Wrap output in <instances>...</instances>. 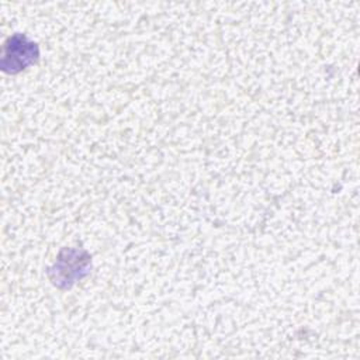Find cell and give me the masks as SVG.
I'll use <instances>...</instances> for the list:
<instances>
[{"label":"cell","mask_w":360,"mask_h":360,"mask_svg":"<svg viewBox=\"0 0 360 360\" xmlns=\"http://www.w3.org/2000/svg\"><path fill=\"white\" fill-rule=\"evenodd\" d=\"M8 56H11L10 72H15L14 68L20 70V69H24L27 65L35 62L38 56V48L34 42H27L24 37L15 35L10 38V45H6L4 58H8Z\"/></svg>","instance_id":"1"}]
</instances>
